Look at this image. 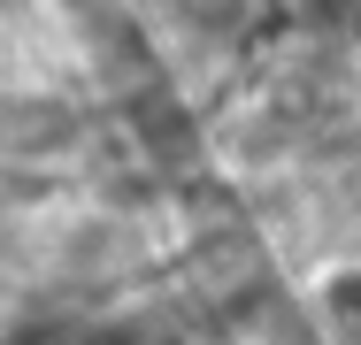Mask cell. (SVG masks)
<instances>
[{"label":"cell","instance_id":"obj_1","mask_svg":"<svg viewBox=\"0 0 361 345\" xmlns=\"http://www.w3.org/2000/svg\"><path fill=\"white\" fill-rule=\"evenodd\" d=\"M323 307H331V330H338L346 345H361V276H338Z\"/></svg>","mask_w":361,"mask_h":345}]
</instances>
